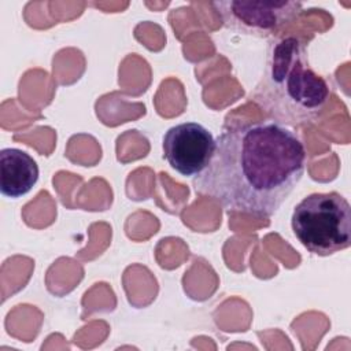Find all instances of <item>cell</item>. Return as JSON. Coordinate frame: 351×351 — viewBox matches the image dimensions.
Listing matches in <instances>:
<instances>
[{
	"label": "cell",
	"instance_id": "cell-2",
	"mask_svg": "<svg viewBox=\"0 0 351 351\" xmlns=\"http://www.w3.org/2000/svg\"><path fill=\"white\" fill-rule=\"evenodd\" d=\"M329 96L330 86L311 69L304 44L287 36L270 45L251 100L274 122L299 126L315 121Z\"/></svg>",
	"mask_w": 351,
	"mask_h": 351
},
{
	"label": "cell",
	"instance_id": "cell-1",
	"mask_svg": "<svg viewBox=\"0 0 351 351\" xmlns=\"http://www.w3.org/2000/svg\"><path fill=\"white\" fill-rule=\"evenodd\" d=\"M306 162L304 144L289 126L237 123L218 134L208 166L192 185L226 211L270 218L303 178Z\"/></svg>",
	"mask_w": 351,
	"mask_h": 351
},
{
	"label": "cell",
	"instance_id": "cell-4",
	"mask_svg": "<svg viewBox=\"0 0 351 351\" xmlns=\"http://www.w3.org/2000/svg\"><path fill=\"white\" fill-rule=\"evenodd\" d=\"M211 7L226 29L254 37L271 36L303 10L300 1L292 0H217Z\"/></svg>",
	"mask_w": 351,
	"mask_h": 351
},
{
	"label": "cell",
	"instance_id": "cell-5",
	"mask_svg": "<svg viewBox=\"0 0 351 351\" xmlns=\"http://www.w3.org/2000/svg\"><path fill=\"white\" fill-rule=\"evenodd\" d=\"M215 148L213 133L197 122H182L163 134V156L177 173L185 177L200 174L210 163Z\"/></svg>",
	"mask_w": 351,
	"mask_h": 351
},
{
	"label": "cell",
	"instance_id": "cell-6",
	"mask_svg": "<svg viewBox=\"0 0 351 351\" xmlns=\"http://www.w3.org/2000/svg\"><path fill=\"white\" fill-rule=\"evenodd\" d=\"M37 162L19 148H3L0 151V192L10 199H18L29 193L38 181Z\"/></svg>",
	"mask_w": 351,
	"mask_h": 351
},
{
	"label": "cell",
	"instance_id": "cell-3",
	"mask_svg": "<svg viewBox=\"0 0 351 351\" xmlns=\"http://www.w3.org/2000/svg\"><path fill=\"white\" fill-rule=\"evenodd\" d=\"M291 226L314 255L329 256L351 245V206L339 192H315L293 208Z\"/></svg>",
	"mask_w": 351,
	"mask_h": 351
}]
</instances>
